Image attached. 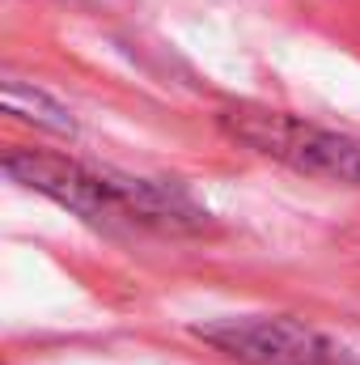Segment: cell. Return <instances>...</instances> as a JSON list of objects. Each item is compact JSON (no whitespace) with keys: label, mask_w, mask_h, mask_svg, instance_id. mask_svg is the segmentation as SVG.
<instances>
[{"label":"cell","mask_w":360,"mask_h":365,"mask_svg":"<svg viewBox=\"0 0 360 365\" xmlns=\"http://www.w3.org/2000/svg\"><path fill=\"white\" fill-rule=\"evenodd\" d=\"M4 175L26 191L47 195L51 204L68 208L90 225H153V230H203L208 212L182 191L179 182L132 179L115 170H97L77 158L47 153V149H9Z\"/></svg>","instance_id":"6da1fadb"},{"label":"cell","mask_w":360,"mask_h":365,"mask_svg":"<svg viewBox=\"0 0 360 365\" xmlns=\"http://www.w3.org/2000/svg\"><path fill=\"white\" fill-rule=\"evenodd\" d=\"M216 119L233 140L297 175L360 187V136L327 132L318 123H305L271 106H225Z\"/></svg>","instance_id":"7a4b0ae2"},{"label":"cell","mask_w":360,"mask_h":365,"mask_svg":"<svg viewBox=\"0 0 360 365\" xmlns=\"http://www.w3.org/2000/svg\"><path fill=\"white\" fill-rule=\"evenodd\" d=\"M195 336L242 365H344V349L288 314H238L199 323Z\"/></svg>","instance_id":"3957f363"},{"label":"cell","mask_w":360,"mask_h":365,"mask_svg":"<svg viewBox=\"0 0 360 365\" xmlns=\"http://www.w3.org/2000/svg\"><path fill=\"white\" fill-rule=\"evenodd\" d=\"M4 110L17 115V119H30V123L47 128V132H60V136H73V132H77L73 110H68L64 102H55L47 90L26 86V81H17V77L4 81Z\"/></svg>","instance_id":"277c9868"}]
</instances>
